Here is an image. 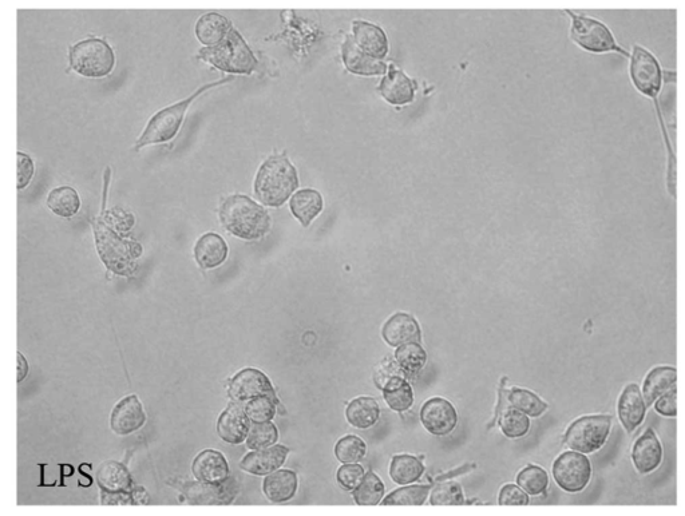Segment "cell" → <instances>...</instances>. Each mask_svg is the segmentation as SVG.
Listing matches in <instances>:
<instances>
[{"mask_svg": "<svg viewBox=\"0 0 685 516\" xmlns=\"http://www.w3.org/2000/svg\"><path fill=\"white\" fill-rule=\"evenodd\" d=\"M463 502L465 498H463L462 487L458 483H439L431 490L430 503L433 506H459Z\"/></svg>", "mask_w": 685, "mask_h": 516, "instance_id": "41", "label": "cell"}, {"mask_svg": "<svg viewBox=\"0 0 685 516\" xmlns=\"http://www.w3.org/2000/svg\"><path fill=\"white\" fill-rule=\"evenodd\" d=\"M421 420L430 434L445 436L457 427L458 415L453 404L445 399L434 398L423 404Z\"/></svg>", "mask_w": 685, "mask_h": 516, "instance_id": "13", "label": "cell"}, {"mask_svg": "<svg viewBox=\"0 0 685 516\" xmlns=\"http://www.w3.org/2000/svg\"><path fill=\"white\" fill-rule=\"evenodd\" d=\"M233 78L228 77L221 79V81H216L209 83L200 87L199 90L194 91L189 98L184 99V101L174 103L158 111L154 114L152 118L149 119L148 125H146L144 133L138 138L136 145H134V150L140 152L141 149L146 148V146L165 144V142L172 141L174 137L177 136L178 130L184 122L186 111H188L189 106L192 105L194 99L200 97L205 91L215 89L217 86L227 85V83L232 82Z\"/></svg>", "mask_w": 685, "mask_h": 516, "instance_id": "4", "label": "cell"}, {"mask_svg": "<svg viewBox=\"0 0 685 516\" xmlns=\"http://www.w3.org/2000/svg\"><path fill=\"white\" fill-rule=\"evenodd\" d=\"M509 402L514 407V410L522 412L524 415L538 418L548 410L545 402L533 392L521 390V388H513L509 392Z\"/></svg>", "mask_w": 685, "mask_h": 516, "instance_id": "35", "label": "cell"}, {"mask_svg": "<svg viewBox=\"0 0 685 516\" xmlns=\"http://www.w3.org/2000/svg\"><path fill=\"white\" fill-rule=\"evenodd\" d=\"M323 206L322 194L314 189L299 190L293 194L289 202L293 216L298 218L304 228H308L311 222L322 213Z\"/></svg>", "mask_w": 685, "mask_h": 516, "instance_id": "27", "label": "cell"}, {"mask_svg": "<svg viewBox=\"0 0 685 516\" xmlns=\"http://www.w3.org/2000/svg\"><path fill=\"white\" fill-rule=\"evenodd\" d=\"M112 169L106 168L102 189L101 210L90 220L95 248L108 271L114 275L132 277L137 272L142 246L125 236L133 228L132 214L121 209H108Z\"/></svg>", "mask_w": 685, "mask_h": 516, "instance_id": "1", "label": "cell"}, {"mask_svg": "<svg viewBox=\"0 0 685 516\" xmlns=\"http://www.w3.org/2000/svg\"><path fill=\"white\" fill-rule=\"evenodd\" d=\"M611 426V416H585L576 420L566 431L565 443L578 454H592L607 442Z\"/></svg>", "mask_w": 685, "mask_h": 516, "instance_id": "7", "label": "cell"}, {"mask_svg": "<svg viewBox=\"0 0 685 516\" xmlns=\"http://www.w3.org/2000/svg\"><path fill=\"white\" fill-rule=\"evenodd\" d=\"M229 395L232 396L233 400L240 403L263 398V396L276 400L275 390H273L267 375L259 369L252 368L243 369L233 377L231 385H229Z\"/></svg>", "mask_w": 685, "mask_h": 516, "instance_id": "10", "label": "cell"}, {"mask_svg": "<svg viewBox=\"0 0 685 516\" xmlns=\"http://www.w3.org/2000/svg\"><path fill=\"white\" fill-rule=\"evenodd\" d=\"M231 29L232 23L224 15L205 14L197 21L196 37L204 46L213 47L219 45Z\"/></svg>", "mask_w": 685, "mask_h": 516, "instance_id": "29", "label": "cell"}, {"mask_svg": "<svg viewBox=\"0 0 685 516\" xmlns=\"http://www.w3.org/2000/svg\"><path fill=\"white\" fill-rule=\"evenodd\" d=\"M501 428L508 438L517 439L528 434L530 422L528 416L522 412L508 408L502 415Z\"/></svg>", "mask_w": 685, "mask_h": 516, "instance_id": "43", "label": "cell"}, {"mask_svg": "<svg viewBox=\"0 0 685 516\" xmlns=\"http://www.w3.org/2000/svg\"><path fill=\"white\" fill-rule=\"evenodd\" d=\"M632 458L640 474H649L660 466L661 459H663V448H661L660 440L657 439L655 432L648 430L637 439L635 447H633Z\"/></svg>", "mask_w": 685, "mask_h": 516, "instance_id": "21", "label": "cell"}, {"mask_svg": "<svg viewBox=\"0 0 685 516\" xmlns=\"http://www.w3.org/2000/svg\"><path fill=\"white\" fill-rule=\"evenodd\" d=\"M364 475H366L364 474V468L359 466V464H346V466L339 468L336 479H338L340 487H343L344 490L354 491L362 483Z\"/></svg>", "mask_w": 685, "mask_h": 516, "instance_id": "46", "label": "cell"}, {"mask_svg": "<svg viewBox=\"0 0 685 516\" xmlns=\"http://www.w3.org/2000/svg\"><path fill=\"white\" fill-rule=\"evenodd\" d=\"M656 411L663 416H668V418H675L677 414L676 407V391L671 392V394L663 396L659 400H656Z\"/></svg>", "mask_w": 685, "mask_h": 516, "instance_id": "48", "label": "cell"}, {"mask_svg": "<svg viewBox=\"0 0 685 516\" xmlns=\"http://www.w3.org/2000/svg\"><path fill=\"white\" fill-rule=\"evenodd\" d=\"M572 34L573 41L580 45L582 49L593 51V53H607V51H620L619 46L616 45L615 38L608 27L596 19L577 17L573 15Z\"/></svg>", "mask_w": 685, "mask_h": 516, "instance_id": "8", "label": "cell"}, {"mask_svg": "<svg viewBox=\"0 0 685 516\" xmlns=\"http://www.w3.org/2000/svg\"><path fill=\"white\" fill-rule=\"evenodd\" d=\"M116 53L104 38L89 37L69 47V71L87 79L109 77L116 67Z\"/></svg>", "mask_w": 685, "mask_h": 516, "instance_id": "5", "label": "cell"}, {"mask_svg": "<svg viewBox=\"0 0 685 516\" xmlns=\"http://www.w3.org/2000/svg\"><path fill=\"white\" fill-rule=\"evenodd\" d=\"M146 423L144 406L136 395L126 396L113 408L110 428L118 436L134 434Z\"/></svg>", "mask_w": 685, "mask_h": 516, "instance_id": "12", "label": "cell"}, {"mask_svg": "<svg viewBox=\"0 0 685 516\" xmlns=\"http://www.w3.org/2000/svg\"><path fill=\"white\" fill-rule=\"evenodd\" d=\"M517 482L525 494L537 496L544 494L548 488L549 478L541 467L529 466L518 474Z\"/></svg>", "mask_w": 685, "mask_h": 516, "instance_id": "37", "label": "cell"}, {"mask_svg": "<svg viewBox=\"0 0 685 516\" xmlns=\"http://www.w3.org/2000/svg\"><path fill=\"white\" fill-rule=\"evenodd\" d=\"M352 492H354L355 502L359 506H376L382 502L384 484L374 472L370 471L364 475L362 483Z\"/></svg>", "mask_w": 685, "mask_h": 516, "instance_id": "34", "label": "cell"}, {"mask_svg": "<svg viewBox=\"0 0 685 516\" xmlns=\"http://www.w3.org/2000/svg\"><path fill=\"white\" fill-rule=\"evenodd\" d=\"M383 396L388 407L397 412L410 410L414 403L413 388L407 383V380L391 385L390 388L383 391Z\"/></svg>", "mask_w": 685, "mask_h": 516, "instance_id": "38", "label": "cell"}, {"mask_svg": "<svg viewBox=\"0 0 685 516\" xmlns=\"http://www.w3.org/2000/svg\"><path fill=\"white\" fill-rule=\"evenodd\" d=\"M197 58L229 74H252L259 66L251 47L233 26L219 45L204 47Z\"/></svg>", "mask_w": 685, "mask_h": 516, "instance_id": "6", "label": "cell"}, {"mask_svg": "<svg viewBox=\"0 0 685 516\" xmlns=\"http://www.w3.org/2000/svg\"><path fill=\"white\" fill-rule=\"evenodd\" d=\"M98 483L106 494H118V492H130L133 482L132 476L122 464L106 462L98 472Z\"/></svg>", "mask_w": 685, "mask_h": 516, "instance_id": "30", "label": "cell"}, {"mask_svg": "<svg viewBox=\"0 0 685 516\" xmlns=\"http://www.w3.org/2000/svg\"><path fill=\"white\" fill-rule=\"evenodd\" d=\"M553 476L562 490L580 492L591 480V462L578 452H565L554 462Z\"/></svg>", "mask_w": 685, "mask_h": 516, "instance_id": "9", "label": "cell"}, {"mask_svg": "<svg viewBox=\"0 0 685 516\" xmlns=\"http://www.w3.org/2000/svg\"><path fill=\"white\" fill-rule=\"evenodd\" d=\"M395 359L406 376L417 375L426 365L427 353L418 343L403 345L395 353Z\"/></svg>", "mask_w": 685, "mask_h": 516, "instance_id": "33", "label": "cell"}, {"mask_svg": "<svg viewBox=\"0 0 685 516\" xmlns=\"http://www.w3.org/2000/svg\"><path fill=\"white\" fill-rule=\"evenodd\" d=\"M387 75L382 79L379 93L391 105L401 106L413 102L414 82L395 66L387 67Z\"/></svg>", "mask_w": 685, "mask_h": 516, "instance_id": "18", "label": "cell"}, {"mask_svg": "<svg viewBox=\"0 0 685 516\" xmlns=\"http://www.w3.org/2000/svg\"><path fill=\"white\" fill-rule=\"evenodd\" d=\"M277 439H279V432L272 423H253L252 428H249L247 446L251 450H263V448L273 446Z\"/></svg>", "mask_w": 685, "mask_h": 516, "instance_id": "40", "label": "cell"}, {"mask_svg": "<svg viewBox=\"0 0 685 516\" xmlns=\"http://www.w3.org/2000/svg\"><path fill=\"white\" fill-rule=\"evenodd\" d=\"M677 372L675 368L659 367L648 373L644 383V402L652 406L656 400L676 391Z\"/></svg>", "mask_w": 685, "mask_h": 516, "instance_id": "24", "label": "cell"}, {"mask_svg": "<svg viewBox=\"0 0 685 516\" xmlns=\"http://www.w3.org/2000/svg\"><path fill=\"white\" fill-rule=\"evenodd\" d=\"M380 416L379 404L371 398L352 400L346 410V418L352 427L367 430L375 426Z\"/></svg>", "mask_w": 685, "mask_h": 516, "instance_id": "31", "label": "cell"}, {"mask_svg": "<svg viewBox=\"0 0 685 516\" xmlns=\"http://www.w3.org/2000/svg\"><path fill=\"white\" fill-rule=\"evenodd\" d=\"M382 336L391 347L418 343L421 341V327L413 316L397 313L384 324Z\"/></svg>", "mask_w": 685, "mask_h": 516, "instance_id": "17", "label": "cell"}, {"mask_svg": "<svg viewBox=\"0 0 685 516\" xmlns=\"http://www.w3.org/2000/svg\"><path fill=\"white\" fill-rule=\"evenodd\" d=\"M631 77L641 93L655 97L661 86V70L649 51L635 47L631 62Z\"/></svg>", "mask_w": 685, "mask_h": 516, "instance_id": "11", "label": "cell"}, {"mask_svg": "<svg viewBox=\"0 0 685 516\" xmlns=\"http://www.w3.org/2000/svg\"><path fill=\"white\" fill-rule=\"evenodd\" d=\"M224 228L241 240L256 241L271 230V217L267 210L243 194L225 198L220 208Z\"/></svg>", "mask_w": 685, "mask_h": 516, "instance_id": "3", "label": "cell"}, {"mask_svg": "<svg viewBox=\"0 0 685 516\" xmlns=\"http://www.w3.org/2000/svg\"><path fill=\"white\" fill-rule=\"evenodd\" d=\"M498 502L501 506H526L529 504V496L514 484H506L502 487Z\"/></svg>", "mask_w": 685, "mask_h": 516, "instance_id": "47", "label": "cell"}, {"mask_svg": "<svg viewBox=\"0 0 685 516\" xmlns=\"http://www.w3.org/2000/svg\"><path fill=\"white\" fill-rule=\"evenodd\" d=\"M192 471L194 478L201 483L220 484L229 479L227 459L219 451L207 450L194 459Z\"/></svg>", "mask_w": 685, "mask_h": 516, "instance_id": "16", "label": "cell"}, {"mask_svg": "<svg viewBox=\"0 0 685 516\" xmlns=\"http://www.w3.org/2000/svg\"><path fill=\"white\" fill-rule=\"evenodd\" d=\"M289 450L283 446H271L251 452L241 462V468L248 474L268 476L284 466Z\"/></svg>", "mask_w": 685, "mask_h": 516, "instance_id": "15", "label": "cell"}, {"mask_svg": "<svg viewBox=\"0 0 685 516\" xmlns=\"http://www.w3.org/2000/svg\"><path fill=\"white\" fill-rule=\"evenodd\" d=\"M228 245L220 234L207 233L199 238L194 246V258L203 269H215L225 263Z\"/></svg>", "mask_w": 685, "mask_h": 516, "instance_id": "20", "label": "cell"}, {"mask_svg": "<svg viewBox=\"0 0 685 516\" xmlns=\"http://www.w3.org/2000/svg\"><path fill=\"white\" fill-rule=\"evenodd\" d=\"M406 377V373L393 359L383 360L374 371V383L382 391L399 383V381L406 380Z\"/></svg>", "mask_w": 685, "mask_h": 516, "instance_id": "42", "label": "cell"}, {"mask_svg": "<svg viewBox=\"0 0 685 516\" xmlns=\"http://www.w3.org/2000/svg\"><path fill=\"white\" fill-rule=\"evenodd\" d=\"M27 372H29V364H27L22 353L18 352V381L25 379Z\"/></svg>", "mask_w": 685, "mask_h": 516, "instance_id": "49", "label": "cell"}, {"mask_svg": "<svg viewBox=\"0 0 685 516\" xmlns=\"http://www.w3.org/2000/svg\"><path fill=\"white\" fill-rule=\"evenodd\" d=\"M430 486H409L395 490L383 500V506H422L429 498Z\"/></svg>", "mask_w": 685, "mask_h": 516, "instance_id": "36", "label": "cell"}, {"mask_svg": "<svg viewBox=\"0 0 685 516\" xmlns=\"http://www.w3.org/2000/svg\"><path fill=\"white\" fill-rule=\"evenodd\" d=\"M647 404L644 402L639 385L629 384L619 400V418L625 430L633 432L643 423Z\"/></svg>", "mask_w": 685, "mask_h": 516, "instance_id": "22", "label": "cell"}, {"mask_svg": "<svg viewBox=\"0 0 685 516\" xmlns=\"http://www.w3.org/2000/svg\"><path fill=\"white\" fill-rule=\"evenodd\" d=\"M264 495L269 502L285 503L298 491V476L289 470H279L268 475L263 484Z\"/></svg>", "mask_w": 685, "mask_h": 516, "instance_id": "26", "label": "cell"}, {"mask_svg": "<svg viewBox=\"0 0 685 516\" xmlns=\"http://www.w3.org/2000/svg\"><path fill=\"white\" fill-rule=\"evenodd\" d=\"M352 39L356 47L367 57L382 61L388 54V39L384 31L372 23L355 21L352 25Z\"/></svg>", "mask_w": 685, "mask_h": 516, "instance_id": "14", "label": "cell"}, {"mask_svg": "<svg viewBox=\"0 0 685 516\" xmlns=\"http://www.w3.org/2000/svg\"><path fill=\"white\" fill-rule=\"evenodd\" d=\"M81 205V197L77 190L66 185L51 190L46 200V206L50 212L65 220H71L77 216Z\"/></svg>", "mask_w": 685, "mask_h": 516, "instance_id": "28", "label": "cell"}, {"mask_svg": "<svg viewBox=\"0 0 685 516\" xmlns=\"http://www.w3.org/2000/svg\"><path fill=\"white\" fill-rule=\"evenodd\" d=\"M276 400L269 398H256L249 400L247 406H245L244 411L247 415L248 420L253 423H269L276 414Z\"/></svg>", "mask_w": 685, "mask_h": 516, "instance_id": "44", "label": "cell"}, {"mask_svg": "<svg viewBox=\"0 0 685 516\" xmlns=\"http://www.w3.org/2000/svg\"><path fill=\"white\" fill-rule=\"evenodd\" d=\"M366 443L358 436H344L335 446V455L340 463L355 464L360 462L366 455Z\"/></svg>", "mask_w": 685, "mask_h": 516, "instance_id": "39", "label": "cell"}, {"mask_svg": "<svg viewBox=\"0 0 685 516\" xmlns=\"http://www.w3.org/2000/svg\"><path fill=\"white\" fill-rule=\"evenodd\" d=\"M299 188L298 170L287 154H275L260 166L255 180L257 200L269 208H280Z\"/></svg>", "mask_w": 685, "mask_h": 516, "instance_id": "2", "label": "cell"}, {"mask_svg": "<svg viewBox=\"0 0 685 516\" xmlns=\"http://www.w3.org/2000/svg\"><path fill=\"white\" fill-rule=\"evenodd\" d=\"M217 432L225 443L235 444V446L244 443L249 432V420L245 415L244 408L237 406V404H231L221 414L219 422H217Z\"/></svg>", "mask_w": 685, "mask_h": 516, "instance_id": "19", "label": "cell"}, {"mask_svg": "<svg viewBox=\"0 0 685 516\" xmlns=\"http://www.w3.org/2000/svg\"><path fill=\"white\" fill-rule=\"evenodd\" d=\"M35 176V162L29 154L18 150L17 153V188L25 190L29 188Z\"/></svg>", "mask_w": 685, "mask_h": 516, "instance_id": "45", "label": "cell"}, {"mask_svg": "<svg viewBox=\"0 0 685 516\" xmlns=\"http://www.w3.org/2000/svg\"><path fill=\"white\" fill-rule=\"evenodd\" d=\"M185 494L193 503H228L236 494V488L231 479L220 484L188 483Z\"/></svg>", "mask_w": 685, "mask_h": 516, "instance_id": "25", "label": "cell"}, {"mask_svg": "<svg viewBox=\"0 0 685 516\" xmlns=\"http://www.w3.org/2000/svg\"><path fill=\"white\" fill-rule=\"evenodd\" d=\"M342 58L344 66L352 74L371 77L387 73V66L382 61H376L367 57L356 47L352 37H346L342 46Z\"/></svg>", "mask_w": 685, "mask_h": 516, "instance_id": "23", "label": "cell"}, {"mask_svg": "<svg viewBox=\"0 0 685 516\" xmlns=\"http://www.w3.org/2000/svg\"><path fill=\"white\" fill-rule=\"evenodd\" d=\"M425 467L421 460L410 455L395 456L390 466V476L397 484L407 486L422 478Z\"/></svg>", "mask_w": 685, "mask_h": 516, "instance_id": "32", "label": "cell"}]
</instances>
